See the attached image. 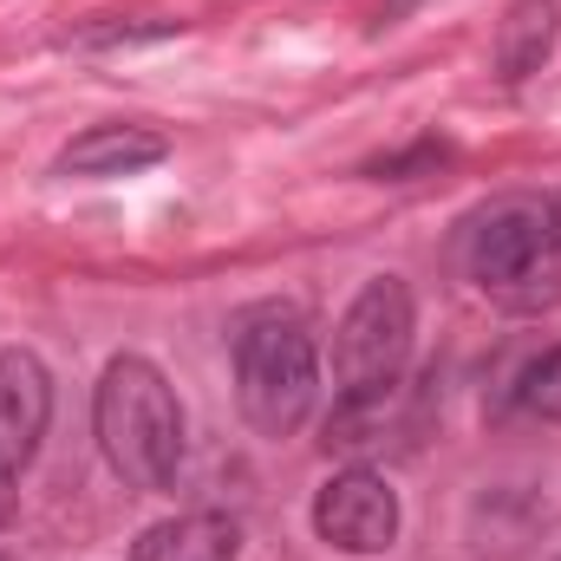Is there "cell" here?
<instances>
[{"mask_svg": "<svg viewBox=\"0 0 561 561\" xmlns=\"http://www.w3.org/2000/svg\"><path fill=\"white\" fill-rule=\"evenodd\" d=\"M92 431H99L105 463L125 477V490L163 496L176 483V470H183V405H176V386L163 379L157 359L118 353L105 366L99 399H92Z\"/></svg>", "mask_w": 561, "mask_h": 561, "instance_id": "cell-1", "label": "cell"}, {"mask_svg": "<svg viewBox=\"0 0 561 561\" xmlns=\"http://www.w3.org/2000/svg\"><path fill=\"white\" fill-rule=\"evenodd\" d=\"M236 399L262 437H294L320 399V353L300 313L255 307L236 327Z\"/></svg>", "mask_w": 561, "mask_h": 561, "instance_id": "cell-2", "label": "cell"}, {"mask_svg": "<svg viewBox=\"0 0 561 561\" xmlns=\"http://www.w3.org/2000/svg\"><path fill=\"white\" fill-rule=\"evenodd\" d=\"M412 333H419V307H412V287L399 275H373L353 307L340 313L333 327V386L340 399H386L412 359Z\"/></svg>", "mask_w": 561, "mask_h": 561, "instance_id": "cell-3", "label": "cell"}, {"mask_svg": "<svg viewBox=\"0 0 561 561\" xmlns=\"http://www.w3.org/2000/svg\"><path fill=\"white\" fill-rule=\"evenodd\" d=\"M470 280L496 300H549L556 294V229L529 196L490 203L470 222Z\"/></svg>", "mask_w": 561, "mask_h": 561, "instance_id": "cell-4", "label": "cell"}, {"mask_svg": "<svg viewBox=\"0 0 561 561\" xmlns=\"http://www.w3.org/2000/svg\"><path fill=\"white\" fill-rule=\"evenodd\" d=\"M313 536L340 556H386L399 542V490L379 470H340L313 496Z\"/></svg>", "mask_w": 561, "mask_h": 561, "instance_id": "cell-5", "label": "cell"}, {"mask_svg": "<svg viewBox=\"0 0 561 561\" xmlns=\"http://www.w3.org/2000/svg\"><path fill=\"white\" fill-rule=\"evenodd\" d=\"M46 424H53V373L39 366V353L0 346V483L7 490L39 457Z\"/></svg>", "mask_w": 561, "mask_h": 561, "instance_id": "cell-6", "label": "cell"}, {"mask_svg": "<svg viewBox=\"0 0 561 561\" xmlns=\"http://www.w3.org/2000/svg\"><path fill=\"white\" fill-rule=\"evenodd\" d=\"M163 157H170V144L150 125H92L59 150V170L66 176H131V170L163 163Z\"/></svg>", "mask_w": 561, "mask_h": 561, "instance_id": "cell-7", "label": "cell"}, {"mask_svg": "<svg viewBox=\"0 0 561 561\" xmlns=\"http://www.w3.org/2000/svg\"><path fill=\"white\" fill-rule=\"evenodd\" d=\"M242 556V529L222 510H190L170 523H150L138 536L131 561H236Z\"/></svg>", "mask_w": 561, "mask_h": 561, "instance_id": "cell-8", "label": "cell"}, {"mask_svg": "<svg viewBox=\"0 0 561 561\" xmlns=\"http://www.w3.org/2000/svg\"><path fill=\"white\" fill-rule=\"evenodd\" d=\"M556 33H561L556 0H510V13L496 26V72L510 85L529 79V72H542V59L556 53Z\"/></svg>", "mask_w": 561, "mask_h": 561, "instance_id": "cell-9", "label": "cell"}, {"mask_svg": "<svg viewBox=\"0 0 561 561\" xmlns=\"http://www.w3.org/2000/svg\"><path fill=\"white\" fill-rule=\"evenodd\" d=\"M523 405H529L536 419L561 424V346H556V353H542V359L529 366V379H523Z\"/></svg>", "mask_w": 561, "mask_h": 561, "instance_id": "cell-10", "label": "cell"}, {"mask_svg": "<svg viewBox=\"0 0 561 561\" xmlns=\"http://www.w3.org/2000/svg\"><path fill=\"white\" fill-rule=\"evenodd\" d=\"M431 157H450V150H444L437 138H424L419 150H405V157H379L373 176H405V170H419V163H431Z\"/></svg>", "mask_w": 561, "mask_h": 561, "instance_id": "cell-11", "label": "cell"}, {"mask_svg": "<svg viewBox=\"0 0 561 561\" xmlns=\"http://www.w3.org/2000/svg\"><path fill=\"white\" fill-rule=\"evenodd\" d=\"M549 229H556V249H561V196L549 203Z\"/></svg>", "mask_w": 561, "mask_h": 561, "instance_id": "cell-12", "label": "cell"}, {"mask_svg": "<svg viewBox=\"0 0 561 561\" xmlns=\"http://www.w3.org/2000/svg\"><path fill=\"white\" fill-rule=\"evenodd\" d=\"M7 510H13V490H7V483H0V523H7Z\"/></svg>", "mask_w": 561, "mask_h": 561, "instance_id": "cell-13", "label": "cell"}, {"mask_svg": "<svg viewBox=\"0 0 561 561\" xmlns=\"http://www.w3.org/2000/svg\"><path fill=\"white\" fill-rule=\"evenodd\" d=\"M0 561H13V556H0Z\"/></svg>", "mask_w": 561, "mask_h": 561, "instance_id": "cell-14", "label": "cell"}, {"mask_svg": "<svg viewBox=\"0 0 561 561\" xmlns=\"http://www.w3.org/2000/svg\"><path fill=\"white\" fill-rule=\"evenodd\" d=\"M556 561H561V556H556Z\"/></svg>", "mask_w": 561, "mask_h": 561, "instance_id": "cell-15", "label": "cell"}]
</instances>
